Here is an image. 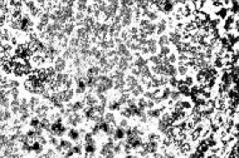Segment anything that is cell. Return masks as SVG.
<instances>
[{"label": "cell", "mask_w": 239, "mask_h": 158, "mask_svg": "<svg viewBox=\"0 0 239 158\" xmlns=\"http://www.w3.org/2000/svg\"><path fill=\"white\" fill-rule=\"evenodd\" d=\"M74 29V23H72V21H69L68 24L64 25V28H63V33H64L66 35H71L72 32Z\"/></svg>", "instance_id": "21"}, {"label": "cell", "mask_w": 239, "mask_h": 158, "mask_svg": "<svg viewBox=\"0 0 239 158\" xmlns=\"http://www.w3.org/2000/svg\"><path fill=\"white\" fill-rule=\"evenodd\" d=\"M167 58H169V63H170V64H172V65H174V64L178 62V56L175 55V54H170V55L167 56Z\"/></svg>", "instance_id": "37"}, {"label": "cell", "mask_w": 239, "mask_h": 158, "mask_svg": "<svg viewBox=\"0 0 239 158\" xmlns=\"http://www.w3.org/2000/svg\"><path fill=\"white\" fill-rule=\"evenodd\" d=\"M77 83V88H76V93H78V94H82V93L86 92L87 89V84H86V81L82 79V81H78L76 82Z\"/></svg>", "instance_id": "6"}, {"label": "cell", "mask_w": 239, "mask_h": 158, "mask_svg": "<svg viewBox=\"0 0 239 158\" xmlns=\"http://www.w3.org/2000/svg\"><path fill=\"white\" fill-rule=\"evenodd\" d=\"M29 117H30V114H29V112H28V113H23L22 116H20L19 119H20V122H26V119L29 118Z\"/></svg>", "instance_id": "38"}, {"label": "cell", "mask_w": 239, "mask_h": 158, "mask_svg": "<svg viewBox=\"0 0 239 158\" xmlns=\"http://www.w3.org/2000/svg\"><path fill=\"white\" fill-rule=\"evenodd\" d=\"M125 137H126V132H125V129L118 126V127L115 129L113 139H115V141H123V138H125Z\"/></svg>", "instance_id": "2"}, {"label": "cell", "mask_w": 239, "mask_h": 158, "mask_svg": "<svg viewBox=\"0 0 239 158\" xmlns=\"http://www.w3.org/2000/svg\"><path fill=\"white\" fill-rule=\"evenodd\" d=\"M188 71H189V68L185 65V64H179V67H178V74L179 75L186 77L188 75Z\"/></svg>", "instance_id": "20"}, {"label": "cell", "mask_w": 239, "mask_h": 158, "mask_svg": "<svg viewBox=\"0 0 239 158\" xmlns=\"http://www.w3.org/2000/svg\"><path fill=\"white\" fill-rule=\"evenodd\" d=\"M180 98H181V94L179 93L178 89L171 92V96H170V99H171V100H174V102H178V100H180Z\"/></svg>", "instance_id": "30"}, {"label": "cell", "mask_w": 239, "mask_h": 158, "mask_svg": "<svg viewBox=\"0 0 239 158\" xmlns=\"http://www.w3.org/2000/svg\"><path fill=\"white\" fill-rule=\"evenodd\" d=\"M108 109L110 111H121V103L118 100H112L108 103Z\"/></svg>", "instance_id": "18"}, {"label": "cell", "mask_w": 239, "mask_h": 158, "mask_svg": "<svg viewBox=\"0 0 239 158\" xmlns=\"http://www.w3.org/2000/svg\"><path fill=\"white\" fill-rule=\"evenodd\" d=\"M79 137H81V133H79L78 129L71 128V129L68 131V138L71 139V141H78Z\"/></svg>", "instance_id": "5"}, {"label": "cell", "mask_w": 239, "mask_h": 158, "mask_svg": "<svg viewBox=\"0 0 239 158\" xmlns=\"http://www.w3.org/2000/svg\"><path fill=\"white\" fill-rule=\"evenodd\" d=\"M121 128H123V129H126V128H129V120L126 119V118H123V119H121L120 120V124H118Z\"/></svg>", "instance_id": "35"}, {"label": "cell", "mask_w": 239, "mask_h": 158, "mask_svg": "<svg viewBox=\"0 0 239 158\" xmlns=\"http://www.w3.org/2000/svg\"><path fill=\"white\" fill-rule=\"evenodd\" d=\"M100 71H101V67H96V65H93V67L88 68L86 75H87V77H98V74H100Z\"/></svg>", "instance_id": "8"}, {"label": "cell", "mask_w": 239, "mask_h": 158, "mask_svg": "<svg viewBox=\"0 0 239 158\" xmlns=\"http://www.w3.org/2000/svg\"><path fill=\"white\" fill-rule=\"evenodd\" d=\"M11 112H9L8 109H3L2 111V122L5 123V122H8L10 118H11Z\"/></svg>", "instance_id": "23"}, {"label": "cell", "mask_w": 239, "mask_h": 158, "mask_svg": "<svg viewBox=\"0 0 239 158\" xmlns=\"http://www.w3.org/2000/svg\"><path fill=\"white\" fill-rule=\"evenodd\" d=\"M215 14H216V17L219 18V19H227L228 18V14H229V9L225 8V6H223V8H220L219 10H216Z\"/></svg>", "instance_id": "9"}, {"label": "cell", "mask_w": 239, "mask_h": 158, "mask_svg": "<svg viewBox=\"0 0 239 158\" xmlns=\"http://www.w3.org/2000/svg\"><path fill=\"white\" fill-rule=\"evenodd\" d=\"M29 124H30V127L32 128H38V127H40V119L38 118V117H33L32 119H30V122H29Z\"/></svg>", "instance_id": "26"}, {"label": "cell", "mask_w": 239, "mask_h": 158, "mask_svg": "<svg viewBox=\"0 0 239 158\" xmlns=\"http://www.w3.org/2000/svg\"><path fill=\"white\" fill-rule=\"evenodd\" d=\"M165 30H166V20H165V19H161L160 23L157 24V30H156V33L160 34V35H163Z\"/></svg>", "instance_id": "17"}, {"label": "cell", "mask_w": 239, "mask_h": 158, "mask_svg": "<svg viewBox=\"0 0 239 158\" xmlns=\"http://www.w3.org/2000/svg\"><path fill=\"white\" fill-rule=\"evenodd\" d=\"M10 96H11L13 99H18V97H19V89L18 88L10 89Z\"/></svg>", "instance_id": "36"}, {"label": "cell", "mask_w": 239, "mask_h": 158, "mask_svg": "<svg viewBox=\"0 0 239 158\" xmlns=\"http://www.w3.org/2000/svg\"><path fill=\"white\" fill-rule=\"evenodd\" d=\"M59 146L63 148V150H64V152H67V150H69V149L73 148V144L71 143V141H67V139H61Z\"/></svg>", "instance_id": "12"}, {"label": "cell", "mask_w": 239, "mask_h": 158, "mask_svg": "<svg viewBox=\"0 0 239 158\" xmlns=\"http://www.w3.org/2000/svg\"><path fill=\"white\" fill-rule=\"evenodd\" d=\"M73 63H74V65H76V67H79V65H81V59L78 58V56H76Z\"/></svg>", "instance_id": "41"}, {"label": "cell", "mask_w": 239, "mask_h": 158, "mask_svg": "<svg viewBox=\"0 0 239 158\" xmlns=\"http://www.w3.org/2000/svg\"><path fill=\"white\" fill-rule=\"evenodd\" d=\"M115 156H116V154L113 153V150H112V152H110L107 156H104V158H115Z\"/></svg>", "instance_id": "42"}, {"label": "cell", "mask_w": 239, "mask_h": 158, "mask_svg": "<svg viewBox=\"0 0 239 158\" xmlns=\"http://www.w3.org/2000/svg\"><path fill=\"white\" fill-rule=\"evenodd\" d=\"M86 103H84V100H78V102H76V103H73V112H78V111H82V109H84L86 108Z\"/></svg>", "instance_id": "15"}, {"label": "cell", "mask_w": 239, "mask_h": 158, "mask_svg": "<svg viewBox=\"0 0 239 158\" xmlns=\"http://www.w3.org/2000/svg\"><path fill=\"white\" fill-rule=\"evenodd\" d=\"M121 113V116L123 117V118H131V117H133V112H132V109L131 108H129V107H125V108L120 112Z\"/></svg>", "instance_id": "19"}, {"label": "cell", "mask_w": 239, "mask_h": 158, "mask_svg": "<svg viewBox=\"0 0 239 158\" xmlns=\"http://www.w3.org/2000/svg\"><path fill=\"white\" fill-rule=\"evenodd\" d=\"M169 43H170V40H169V35L163 34V35H161V37L159 38V40H157V45L161 48V47L169 45Z\"/></svg>", "instance_id": "14"}, {"label": "cell", "mask_w": 239, "mask_h": 158, "mask_svg": "<svg viewBox=\"0 0 239 158\" xmlns=\"http://www.w3.org/2000/svg\"><path fill=\"white\" fill-rule=\"evenodd\" d=\"M176 89L179 90L180 94H181V96H184V97H190V96H191L190 87H188L186 84H181V85H179V87H178Z\"/></svg>", "instance_id": "3"}, {"label": "cell", "mask_w": 239, "mask_h": 158, "mask_svg": "<svg viewBox=\"0 0 239 158\" xmlns=\"http://www.w3.org/2000/svg\"><path fill=\"white\" fill-rule=\"evenodd\" d=\"M73 152H74V154H78V156H82V153H83V149H84V147L82 146V144H78L77 143L76 146H73Z\"/></svg>", "instance_id": "28"}, {"label": "cell", "mask_w": 239, "mask_h": 158, "mask_svg": "<svg viewBox=\"0 0 239 158\" xmlns=\"http://www.w3.org/2000/svg\"><path fill=\"white\" fill-rule=\"evenodd\" d=\"M2 158H5V157H2Z\"/></svg>", "instance_id": "45"}, {"label": "cell", "mask_w": 239, "mask_h": 158, "mask_svg": "<svg viewBox=\"0 0 239 158\" xmlns=\"http://www.w3.org/2000/svg\"><path fill=\"white\" fill-rule=\"evenodd\" d=\"M86 158H89V157H86Z\"/></svg>", "instance_id": "44"}, {"label": "cell", "mask_w": 239, "mask_h": 158, "mask_svg": "<svg viewBox=\"0 0 239 158\" xmlns=\"http://www.w3.org/2000/svg\"><path fill=\"white\" fill-rule=\"evenodd\" d=\"M184 82H185V84L188 85V87H193V85H194V78L191 75H186L184 78Z\"/></svg>", "instance_id": "34"}, {"label": "cell", "mask_w": 239, "mask_h": 158, "mask_svg": "<svg viewBox=\"0 0 239 158\" xmlns=\"http://www.w3.org/2000/svg\"><path fill=\"white\" fill-rule=\"evenodd\" d=\"M123 158H126V157H123Z\"/></svg>", "instance_id": "46"}, {"label": "cell", "mask_w": 239, "mask_h": 158, "mask_svg": "<svg viewBox=\"0 0 239 158\" xmlns=\"http://www.w3.org/2000/svg\"><path fill=\"white\" fill-rule=\"evenodd\" d=\"M174 6H175L174 2H164L163 8L160 9V11H164L165 14H169V13H171L174 10Z\"/></svg>", "instance_id": "4"}, {"label": "cell", "mask_w": 239, "mask_h": 158, "mask_svg": "<svg viewBox=\"0 0 239 158\" xmlns=\"http://www.w3.org/2000/svg\"><path fill=\"white\" fill-rule=\"evenodd\" d=\"M160 55H163V56H169L170 55V47L169 45H165V47H161L160 48V53H159Z\"/></svg>", "instance_id": "27"}, {"label": "cell", "mask_w": 239, "mask_h": 158, "mask_svg": "<svg viewBox=\"0 0 239 158\" xmlns=\"http://www.w3.org/2000/svg\"><path fill=\"white\" fill-rule=\"evenodd\" d=\"M11 39H13V37H11L10 32L8 29H5V28H3V32H2V43H3V44H8L9 40H11Z\"/></svg>", "instance_id": "7"}, {"label": "cell", "mask_w": 239, "mask_h": 158, "mask_svg": "<svg viewBox=\"0 0 239 158\" xmlns=\"http://www.w3.org/2000/svg\"><path fill=\"white\" fill-rule=\"evenodd\" d=\"M161 112L159 108H154V109H149L147 111V117H150V118H159V117H161Z\"/></svg>", "instance_id": "11"}, {"label": "cell", "mask_w": 239, "mask_h": 158, "mask_svg": "<svg viewBox=\"0 0 239 158\" xmlns=\"http://www.w3.org/2000/svg\"><path fill=\"white\" fill-rule=\"evenodd\" d=\"M132 158H138V157H136V156H132Z\"/></svg>", "instance_id": "43"}, {"label": "cell", "mask_w": 239, "mask_h": 158, "mask_svg": "<svg viewBox=\"0 0 239 158\" xmlns=\"http://www.w3.org/2000/svg\"><path fill=\"white\" fill-rule=\"evenodd\" d=\"M38 142L40 143V144H43V146H45L47 143H48V141H47V139L43 137V135H42V137H39V138H38Z\"/></svg>", "instance_id": "40"}, {"label": "cell", "mask_w": 239, "mask_h": 158, "mask_svg": "<svg viewBox=\"0 0 239 158\" xmlns=\"http://www.w3.org/2000/svg\"><path fill=\"white\" fill-rule=\"evenodd\" d=\"M155 107V102L154 100H147V109H154Z\"/></svg>", "instance_id": "39"}, {"label": "cell", "mask_w": 239, "mask_h": 158, "mask_svg": "<svg viewBox=\"0 0 239 158\" xmlns=\"http://www.w3.org/2000/svg\"><path fill=\"white\" fill-rule=\"evenodd\" d=\"M147 138H149V142H159L160 141V135L156 134V133H149Z\"/></svg>", "instance_id": "33"}, {"label": "cell", "mask_w": 239, "mask_h": 158, "mask_svg": "<svg viewBox=\"0 0 239 158\" xmlns=\"http://www.w3.org/2000/svg\"><path fill=\"white\" fill-rule=\"evenodd\" d=\"M131 93H132V96H133V97H138L140 94H144L145 92H144L142 85H141V84H138V85H136V88L133 89Z\"/></svg>", "instance_id": "24"}, {"label": "cell", "mask_w": 239, "mask_h": 158, "mask_svg": "<svg viewBox=\"0 0 239 158\" xmlns=\"http://www.w3.org/2000/svg\"><path fill=\"white\" fill-rule=\"evenodd\" d=\"M66 67H67L66 59L61 58V56L55 58V60H54V68H55V70H57V73H63V70L66 69Z\"/></svg>", "instance_id": "1"}, {"label": "cell", "mask_w": 239, "mask_h": 158, "mask_svg": "<svg viewBox=\"0 0 239 158\" xmlns=\"http://www.w3.org/2000/svg\"><path fill=\"white\" fill-rule=\"evenodd\" d=\"M100 128H101V132H103V133H108V131H110V128H111V124L110 123H107L106 120L103 122V123H101L100 124Z\"/></svg>", "instance_id": "29"}, {"label": "cell", "mask_w": 239, "mask_h": 158, "mask_svg": "<svg viewBox=\"0 0 239 158\" xmlns=\"http://www.w3.org/2000/svg\"><path fill=\"white\" fill-rule=\"evenodd\" d=\"M137 107H138V109L142 111V112L145 109H147V99L146 98H140L137 100Z\"/></svg>", "instance_id": "22"}, {"label": "cell", "mask_w": 239, "mask_h": 158, "mask_svg": "<svg viewBox=\"0 0 239 158\" xmlns=\"http://www.w3.org/2000/svg\"><path fill=\"white\" fill-rule=\"evenodd\" d=\"M171 92H172V90L170 89V87H165V88L163 89V94H161V98H163V100H166V99L170 98Z\"/></svg>", "instance_id": "25"}, {"label": "cell", "mask_w": 239, "mask_h": 158, "mask_svg": "<svg viewBox=\"0 0 239 158\" xmlns=\"http://www.w3.org/2000/svg\"><path fill=\"white\" fill-rule=\"evenodd\" d=\"M32 149H33V152L34 153H37V154H40L42 152H43V144H40V143L38 142V141H36L32 144Z\"/></svg>", "instance_id": "16"}, {"label": "cell", "mask_w": 239, "mask_h": 158, "mask_svg": "<svg viewBox=\"0 0 239 158\" xmlns=\"http://www.w3.org/2000/svg\"><path fill=\"white\" fill-rule=\"evenodd\" d=\"M181 105L184 111H190L193 108V103L189 102V100H181Z\"/></svg>", "instance_id": "31"}, {"label": "cell", "mask_w": 239, "mask_h": 158, "mask_svg": "<svg viewBox=\"0 0 239 158\" xmlns=\"http://www.w3.org/2000/svg\"><path fill=\"white\" fill-rule=\"evenodd\" d=\"M169 85H171L174 88H178L179 85V79L176 77H172V78H169Z\"/></svg>", "instance_id": "32"}, {"label": "cell", "mask_w": 239, "mask_h": 158, "mask_svg": "<svg viewBox=\"0 0 239 158\" xmlns=\"http://www.w3.org/2000/svg\"><path fill=\"white\" fill-rule=\"evenodd\" d=\"M147 65V60L146 59H144L142 56H140V58H137L136 60H135V63H133V67H136L137 69H142L144 67H146Z\"/></svg>", "instance_id": "10"}, {"label": "cell", "mask_w": 239, "mask_h": 158, "mask_svg": "<svg viewBox=\"0 0 239 158\" xmlns=\"http://www.w3.org/2000/svg\"><path fill=\"white\" fill-rule=\"evenodd\" d=\"M104 120L107 122V123H110V124H116V118H115V114L112 113V112H107V113H104Z\"/></svg>", "instance_id": "13"}]
</instances>
